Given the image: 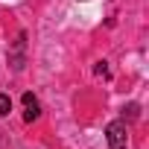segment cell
Masks as SVG:
<instances>
[{"label": "cell", "mask_w": 149, "mask_h": 149, "mask_svg": "<svg viewBox=\"0 0 149 149\" xmlns=\"http://www.w3.org/2000/svg\"><path fill=\"white\" fill-rule=\"evenodd\" d=\"M105 140H108V149H126V146H129V132H126V123H123V120L108 123V129H105Z\"/></svg>", "instance_id": "6da1fadb"}, {"label": "cell", "mask_w": 149, "mask_h": 149, "mask_svg": "<svg viewBox=\"0 0 149 149\" xmlns=\"http://www.w3.org/2000/svg\"><path fill=\"white\" fill-rule=\"evenodd\" d=\"M9 111H12V100H9V94H0V117H9Z\"/></svg>", "instance_id": "3957f363"}, {"label": "cell", "mask_w": 149, "mask_h": 149, "mask_svg": "<svg viewBox=\"0 0 149 149\" xmlns=\"http://www.w3.org/2000/svg\"><path fill=\"white\" fill-rule=\"evenodd\" d=\"M38 117H41V105H38V100H35L32 94H24V120L32 123V120H38Z\"/></svg>", "instance_id": "7a4b0ae2"}]
</instances>
